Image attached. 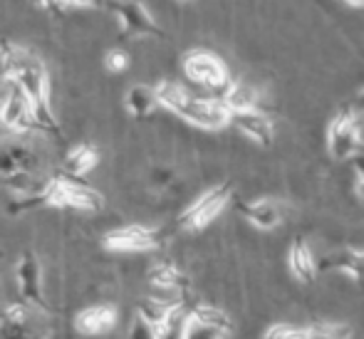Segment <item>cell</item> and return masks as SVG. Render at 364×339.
<instances>
[{"instance_id": "cell-19", "label": "cell", "mask_w": 364, "mask_h": 339, "mask_svg": "<svg viewBox=\"0 0 364 339\" xmlns=\"http://www.w3.org/2000/svg\"><path fill=\"white\" fill-rule=\"evenodd\" d=\"M124 107L134 119H144V117L151 114L156 109V95H154V87L149 85H134L129 87L124 97Z\"/></svg>"}, {"instance_id": "cell-9", "label": "cell", "mask_w": 364, "mask_h": 339, "mask_svg": "<svg viewBox=\"0 0 364 339\" xmlns=\"http://www.w3.org/2000/svg\"><path fill=\"white\" fill-rule=\"evenodd\" d=\"M0 124L8 134L23 136L30 131H40L35 124V117L30 112L28 99L23 97V92L8 82V85L0 87Z\"/></svg>"}, {"instance_id": "cell-33", "label": "cell", "mask_w": 364, "mask_h": 339, "mask_svg": "<svg viewBox=\"0 0 364 339\" xmlns=\"http://www.w3.org/2000/svg\"><path fill=\"white\" fill-rule=\"evenodd\" d=\"M0 307H3V302H0Z\"/></svg>"}, {"instance_id": "cell-22", "label": "cell", "mask_w": 364, "mask_h": 339, "mask_svg": "<svg viewBox=\"0 0 364 339\" xmlns=\"http://www.w3.org/2000/svg\"><path fill=\"white\" fill-rule=\"evenodd\" d=\"M15 58H18V48H13L10 43L0 45V87L10 82V75H13V68H15Z\"/></svg>"}, {"instance_id": "cell-31", "label": "cell", "mask_w": 364, "mask_h": 339, "mask_svg": "<svg viewBox=\"0 0 364 339\" xmlns=\"http://www.w3.org/2000/svg\"><path fill=\"white\" fill-rule=\"evenodd\" d=\"M355 193H357V198L364 203V181H357V186H355Z\"/></svg>"}, {"instance_id": "cell-29", "label": "cell", "mask_w": 364, "mask_h": 339, "mask_svg": "<svg viewBox=\"0 0 364 339\" xmlns=\"http://www.w3.org/2000/svg\"><path fill=\"white\" fill-rule=\"evenodd\" d=\"M350 109L355 112L357 117H360V114H364V87H362V90H360V95L355 97V104H352Z\"/></svg>"}, {"instance_id": "cell-11", "label": "cell", "mask_w": 364, "mask_h": 339, "mask_svg": "<svg viewBox=\"0 0 364 339\" xmlns=\"http://www.w3.org/2000/svg\"><path fill=\"white\" fill-rule=\"evenodd\" d=\"M107 10H112L117 15L124 35H132V38H136V35H141V38H164V30L154 23L149 10L136 0H109Z\"/></svg>"}, {"instance_id": "cell-17", "label": "cell", "mask_w": 364, "mask_h": 339, "mask_svg": "<svg viewBox=\"0 0 364 339\" xmlns=\"http://www.w3.org/2000/svg\"><path fill=\"white\" fill-rule=\"evenodd\" d=\"M220 102L225 104V109L233 114V112H248L258 109L260 104V90L248 82H230L225 87V92L220 95Z\"/></svg>"}, {"instance_id": "cell-16", "label": "cell", "mask_w": 364, "mask_h": 339, "mask_svg": "<svg viewBox=\"0 0 364 339\" xmlns=\"http://www.w3.org/2000/svg\"><path fill=\"white\" fill-rule=\"evenodd\" d=\"M97 163H100V151H97L92 144H77V146H73L68 154H65L63 173L70 178H80L82 181Z\"/></svg>"}, {"instance_id": "cell-10", "label": "cell", "mask_w": 364, "mask_h": 339, "mask_svg": "<svg viewBox=\"0 0 364 339\" xmlns=\"http://www.w3.org/2000/svg\"><path fill=\"white\" fill-rule=\"evenodd\" d=\"M15 282H18L20 297H23L25 305L48 315L50 307L43 292V272H40V260L33 250H25L15 263Z\"/></svg>"}, {"instance_id": "cell-5", "label": "cell", "mask_w": 364, "mask_h": 339, "mask_svg": "<svg viewBox=\"0 0 364 339\" xmlns=\"http://www.w3.org/2000/svg\"><path fill=\"white\" fill-rule=\"evenodd\" d=\"M230 201V186L228 183H218L211 186L208 191H203L191 205L183 208V213L178 215V228L188 230V233H198L206 225H211L213 220L223 213V208Z\"/></svg>"}, {"instance_id": "cell-23", "label": "cell", "mask_w": 364, "mask_h": 339, "mask_svg": "<svg viewBox=\"0 0 364 339\" xmlns=\"http://www.w3.org/2000/svg\"><path fill=\"white\" fill-rule=\"evenodd\" d=\"M307 332V327H297V325H285V322H280V325H273L268 332H265L260 339H302Z\"/></svg>"}, {"instance_id": "cell-1", "label": "cell", "mask_w": 364, "mask_h": 339, "mask_svg": "<svg viewBox=\"0 0 364 339\" xmlns=\"http://www.w3.org/2000/svg\"><path fill=\"white\" fill-rule=\"evenodd\" d=\"M38 208H70V210H85V213H97L105 208V198L100 191L82 183L80 178H70L65 173H53L33 191L13 198L8 203L10 215L30 213Z\"/></svg>"}, {"instance_id": "cell-3", "label": "cell", "mask_w": 364, "mask_h": 339, "mask_svg": "<svg viewBox=\"0 0 364 339\" xmlns=\"http://www.w3.org/2000/svg\"><path fill=\"white\" fill-rule=\"evenodd\" d=\"M40 168V156L33 144L18 141V139H3L0 141V186H8L18 196L33 191L35 173Z\"/></svg>"}, {"instance_id": "cell-24", "label": "cell", "mask_w": 364, "mask_h": 339, "mask_svg": "<svg viewBox=\"0 0 364 339\" xmlns=\"http://www.w3.org/2000/svg\"><path fill=\"white\" fill-rule=\"evenodd\" d=\"M105 68L109 72H114V75H119V72H124L127 68H129V55L119 48L109 50V53L105 55Z\"/></svg>"}, {"instance_id": "cell-14", "label": "cell", "mask_w": 364, "mask_h": 339, "mask_svg": "<svg viewBox=\"0 0 364 339\" xmlns=\"http://www.w3.org/2000/svg\"><path fill=\"white\" fill-rule=\"evenodd\" d=\"M288 270L295 280L300 282H312L317 275V258L312 253V248L302 238H295L288 250Z\"/></svg>"}, {"instance_id": "cell-21", "label": "cell", "mask_w": 364, "mask_h": 339, "mask_svg": "<svg viewBox=\"0 0 364 339\" xmlns=\"http://www.w3.org/2000/svg\"><path fill=\"white\" fill-rule=\"evenodd\" d=\"M228 335L223 332L213 330V327H206V325H198L188 317V310H186V317H183V327H181V339H225Z\"/></svg>"}, {"instance_id": "cell-15", "label": "cell", "mask_w": 364, "mask_h": 339, "mask_svg": "<svg viewBox=\"0 0 364 339\" xmlns=\"http://www.w3.org/2000/svg\"><path fill=\"white\" fill-rule=\"evenodd\" d=\"M238 210L243 213V218L248 220L250 225H255L258 230H273V228H278L280 220H283L280 205L275 201H268V198H260V201H253V203H240Z\"/></svg>"}, {"instance_id": "cell-20", "label": "cell", "mask_w": 364, "mask_h": 339, "mask_svg": "<svg viewBox=\"0 0 364 339\" xmlns=\"http://www.w3.org/2000/svg\"><path fill=\"white\" fill-rule=\"evenodd\" d=\"M188 317H191L193 322H198V325H206V327H213V330L223 332V335H230V317L225 315L220 307L216 305H193L191 310H188Z\"/></svg>"}, {"instance_id": "cell-8", "label": "cell", "mask_w": 364, "mask_h": 339, "mask_svg": "<svg viewBox=\"0 0 364 339\" xmlns=\"http://www.w3.org/2000/svg\"><path fill=\"white\" fill-rule=\"evenodd\" d=\"M362 146V129L357 114L350 107H342L335 117L330 119L327 127V149H330L332 158L337 161H347L352 158Z\"/></svg>"}, {"instance_id": "cell-2", "label": "cell", "mask_w": 364, "mask_h": 339, "mask_svg": "<svg viewBox=\"0 0 364 339\" xmlns=\"http://www.w3.org/2000/svg\"><path fill=\"white\" fill-rule=\"evenodd\" d=\"M10 82L23 92V97L28 99L30 112L35 117V124L43 134L60 136V124L58 117L53 112V102H50V80L48 70L40 63L35 55L23 53L18 50V58H15V68L10 75Z\"/></svg>"}, {"instance_id": "cell-27", "label": "cell", "mask_w": 364, "mask_h": 339, "mask_svg": "<svg viewBox=\"0 0 364 339\" xmlns=\"http://www.w3.org/2000/svg\"><path fill=\"white\" fill-rule=\"evenodd\" d=\"M63 5H73V8H92V10H107L109 0H60Z\"/></svg>"}, {"instance_id": "cell-32", "label": "cell", "mask_w": 364, "mask_h": 339, "mask_svg": "<svg viewBox=\"0 0 364 339\" xmlns=\"http://www.w3.org/2000/svg\"><path fill=\"white\" fill-rule=\"evenodd\" d=\"M347 5H352V8H364V0H345Z\"/></svg>"}, {"instance_id": "cell-12", "label": "cell", "mask_w": 364, "mask_h": 339, "mask_svg": "<svg viewBox=\"0 0 364 339\" xmlns=\"http://www.w3.org/2000/svg\"><path fill=\"white\" fill-rule=\"evenodd\" d=\"M119 322V310L114 305H90L75 315V330L85 337H97L112 332Z\"/></svg>"}, {"instance_id": "cell-28", "label": "cell", "mask_w": 364, "mask_h": 339, "mask_svg": "<svg viewBox=\"0 0 364 339\" xmlns=\"http://www.w3.org/2000/svg\"><path fill=\"white\" fill-rule=\"evenodd\" d=\"M352 163V171H355L357 181H364V151H357L355 156L350 158Z\"/></svg>"}, {"instance_id": "cell-25", "label": "cell", "mask_w": 364, "mask_h": 339, "mask_svg": "<svg viewBox=\"0 0 364 339\" xmlns=\"http://www.w3.org/2000/svg\"><path fill=\"white\" fill-rule=\"evenodd\" d=\"M302 339H350V330L347 327H332V330H310L307 327Z\"/></svg>"}, {"instance_id": "cell-4", "label": "cell", "mask_w": 364, "mask_h": 339, "mask_svg": "<svg viewBox=\"0 0 364 339\" xmlns=\"http://www.w3.org/2000/svg\"><path fill=\"white\" fill-rule=\"evenodd\" d=\"M164 233L154 225L129 223L122 228H112L102 235V248L109 253H149L161 248Z\"/></svg>"}, {"instance_id": "cell-30", "label": "cell", "mask_w": 364, "mask_h": 339, "mask_svg": "<svg viewBox=\"0 0 364 339\" xmlns=\"http://www.w3.org/2000/svg\"><path fill=\"white\" fill-rule=\"evenodd\" d=\"M35 5H43V8H55V5H60V0H33Z\"/></svg>"}, {"instance_id": "cell-13", "label": "cell", "mask_w": 364, "mask_h": 339, "mask_svg": "<svg viewBox=\"0 0 364 339\" xmlns=\"http://www.w3.org/2000/svg\"><path fill=\"white\" fill-rule=\"evenodd\" d=\"M230 127L240 131L245 139H250L258 146H270L275 139V127L268 117L260 109H248V112H233L230 114Z\"/></svg>"}, {"instance_id": "cell-6", "label": "cell", "mask_w": 364, "mask_h": 339, "mask_svg": "<svg viewBox=\"0 0 364 339\" xmlns=\"http://www.w3.org/2000/svg\"><path fill=\"white\" fill-rule=\"evenodd\" d=\"M183 75L188 77L196 85L206 87V90H216L220 99V95L225 92V87L230 85V75L225 63L218 58V55L208 53V50H191V53L183 55Z\"/></svg>"}, {"instance_id": "cell-7", "label": "cell", "mask_w": 364, "mask_h": 339, "mask_svg": "<svg viewBox=\"0 0 364 339\" xmlns=\"http://www.w3.org/2000/svg\"><path fill=\"white\" fill-rule=\"evenodd\" d=\"M173 114L206 131H220L230 124V112L225 109V104L220 99H216V97L186 95Z\"/></svg>"}, {"instance_id": "cell-18", "label": "cell", "mask_w": 364, "mask_h": 339, "mask_svg": "<svg viewBox=\"0 0 364 339\" xmlns=\"http://www.w3.org/2000/svg\"><path fill=\"white\" fill-rule=\"evenodd\" d=\"M149 285L159 287V290H183L188 285V277L183 275L171 260H159L146 270Z\"/></svg>"}, {"instance_id": "cell-26", "label": "cell", "mask_w": 364, "mask_h": 339, "mask_svg": "<svg viewBox=\"0 0 364 339\" xmlns=\"http://www.w3.org/2000/svg\"><path fill=\"white\" fill-rule=\"evenodd\" d=\"M129 339H156V337H154L151 327H149L146 322L136 315L134 322H132V327H129Z\"/></svg>"}]
</instances>
